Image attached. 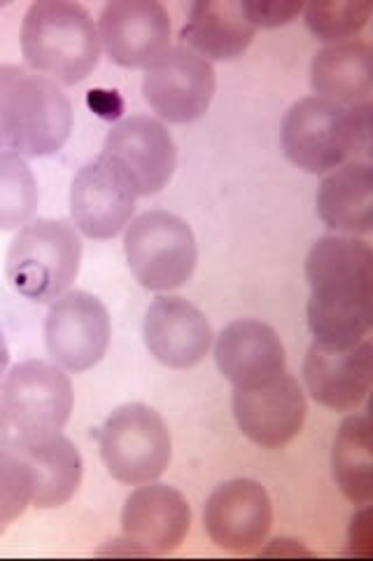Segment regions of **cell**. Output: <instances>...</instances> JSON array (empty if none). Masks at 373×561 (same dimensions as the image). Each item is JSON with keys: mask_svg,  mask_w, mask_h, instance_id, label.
Returning a JSON list of instances; mask_svg holds the SVG:
<instances>
[{"mask_svg": "<svg viewBox=\"0 0 373 561\" xmlns=\"http://www.w3.org/2000/svg\"><path fill=\"white\" fill-rule=\"evenodd\" d=\"M0 405L16 435L59 433L73 412V383L55 363L24 360L5 377Z\"/></svg>", "mask_w": 373, "mask_h": 561, "instance_id": "obj_8", "label": "cell"}, {"mask_svg": "<svg viewBox=\"0 0 373 561\" xmlns=\"http://www.w3.org/2000/svg\"><path fill=\"white\" fill-rule=\"evenodd\" d=\"M33 478L28 466L12 449H0V536L31 505Z\"/></svg>", "mask_w": 373, "mask_h": 561, "instance_id": "obj_27", "label": "cell"}, {"mask_svg": "<svg viewBox=\"0 0 373 561\" xmlns=\"http://www.w3.org/2000/svg\"><path fill=\"white\" fill-rule=\"evenodd\" d=\"M98 447L105 468L124 484H148L162 478L173 454L166 421L143 402L121 405L105 419Z\"/></svg>", "mask_w": 373, "mask_h": 561, "instance_id": "obj_7", "label": "cell"}, {"mask_svg": "<svg viewBox=\"0 0 373 561\" xmlns=\"http://www.w3.org/2000/svg\"><path fill=\"white\" fill-rule=\"evenodd\" d=\"M255 33L241 0H201L191 5L180 41L206 61H231L253 45Z\"/></svg>", "mask_w": 373, "mask_h": 561, "instance_id": "obj_21", "label": "cell"}, {"mask_svg": "<svg viewBox=\"0 0 373 561\" xmlns=\"http://www.w3.org/2000/svg\"><path fill=\"white\" fill-rule=\"evenodd\" d=\"M101 157L121 173L136 197L162 192L177 167V150L171 131L162 122L145 115L117 122L105 136Z\"/></svg>", "mask_w": 373, "mask_h": 561, "instance_id": "obj_10", "label": "cell"}, {"mask_svg": "<svg viewBox=\"0 0 373 561\" xmlns=\"http://www.w3.org/2000/svg\"><path fill=\"white\" fill-rule=\"evenodd\" d=\"M215 360L220 373L236 386H259L285 373V346L278 332L255 319L229 323L218 337Z\"/></svg>", "mask_w": 373, "mask_h": 561, "instance_id": "obj_20", "label": "cell"}, {"mask_svg": "<svg viewBox=\"0 0 373 561\" xmlns=\"http://www.w3.org/2000/svg\"><path fill=\"white\" fill-rule=\"evenodd\" d=\"M203 526L215 546L231 552H253L273 526L271 499L255 480H229L208 496Z\"/></svg>", "mask_w": 373, "mask_h": 561, "instance_id": "obj_13", "label": "cell"}, {"mask_svg": "<svg viewBox=\"0 0 373 561\" xmlns=\"http://www.w3.org/2000/svg\"><path fill=\"white\" fill-rule=\"evenodd\" d=\"M40 192L24 157L0 150V230H20L38 208Z\"/></svg>", "mask_w": 373, "mask_h": 561, "instance_id": "obj_25", "label": "cell"}, {"mask_svg": "<svg viewBox=\"0 0 373 561\" xmlns=\"http://www.w3.org/2000/svg\"><path fill=\"white\" fill-rule=\"evenodd\" d=\"M82 241L68 220L26 222L8 251L12 288L33 302H55L78 278Z\"/></svg>", "mask_w": 373, "mask_h": 561, "instance_id": "obj_5", "label": "cell"}, {"mask_svg": "<svg viewBox=\"0 0 373 561\" xmlns=\"http://www.w3.org/2000/svg\"><path fill=\"white\" fill-rule=\"evenodd\" d=\"M73 129V105L24 66H0V150L24 157L59 152Z\"/></svg>", "mask_w": 373, "mask_h": 561, "instance_id": "obj_2", "label": "cell"}, {"mask_svg": "<svg viewBox=\"0 0 373 561\" xmlns=\"http://www.w3.org/2000/svg\"><path fill=\"white\" fill-rule=\"evenodd\" d=\"M98 28L105 51L121 68H148L171 43V16L156 0H113Z\"/></svg>", "mask_w": 373, "mask_h": 561, "instance_id": "obj_14", "label": "cell"}, {"mask_svg": "<svg viewBox=\"0 0 373 561\" xmlns=\"http://www.w3.org/2000/svg\"><path fill=\"white\" fill-rule=\"evenodd\" d=\"M371 245L354 237H319L306 257L308 328L317 344L350 348L371 330Z\"/></svg>", "mask_w": 373, "mask_h": 561, "instance_id": "obj_1", "label": "cell"}, {"mask_svg": "<svg viewBox=\"0 0 373 561\" xmlns=\"http://www.w3.org/2000/svg\"><path fill=\"white\" fill-rule=\"evenodd\" d=\"M306 412V396L296 377L288 373L234 391V416L241 433L266 449L292 443L304 428Z\"/></svg>", "mask_w": 373, "mask_h": 561, "instance_id": "obj_12", "label": "cell"}, {"mask_svg": "<svg viewBox=\"0 0 373 561\" xmlns=\"http://www.w3.org/2000/svg\"><path fill=\"white\" fill-rule=\"evenodd\" d=\"M371 12V3H313L306 8V26L317 41L339 45L364 31Z\"/></svg>", "mask_w": 373, "mask_h": 561, "instance_id": "obj_26", "label": "cell"}, {"mask_svg": "<svg viewBox=\"0 0 373 561\" xmlns=\"http://www.w3.org/2000/svg\"><path fill=\"white\" fill-rule=\"evenodd\" d=\"M191 511L180 491L168 484L136 489L124 503L121 531L136 554H166L180 548Z\"/></svg>", "mask_w": 373, "mask_h": 561, "instance_id": "obj_15", "label": "cell"}, {"mask_svg": "<svg viewBox=\"0 0 373 561\" xmlns=\"http://www.w3.org/2000/svg\"><path fill=\"white\" fill-rule=\"evenodd\" d=\"M371 47L360 41L319 49L311 64L315 96L339 105L371 103Z\"/></svg>", "mask_w": 373, "mask_h": 561, "instance_id": "obj_23", "label": "cell"}, {"mask_svg": "<svg viewBox=\"0 0 373 561\" xmlns=\"http://www.w3.org/2000/svg\"><path fill=\"white\" fill-rule=\"evenodd\" d=\"M143 337L159 363L173 370H187L206 360L212 328L201 309L185 297H156L145 313Z\"/></svg>", "mask_w": 373, "mask_h": 561, "instance_id": "obj_18", "label": "cell"}, {"mask_svg": "<svg viewBox=\"0 0 373 561\" xmlns=\"http://www.w3.org/2000/svg\"><path fill=\"white\" fill-rule=\"evenodd\" d=\"M241 5L255 28L285 26L304 12L301 3H282V0H241Z\"/></svg>", "mask_w": 373, "mask_h": 561, "instance_id": "obj_28", "label": "cell"}, {"mask_svg": "<svg viewBox=\"0 0 373 561\" xmlns=\"http://www.w3.org/2000/svg\"><path fill=\"white\" fill-rule=\"evenodd\" d=\"M124 253L138 284L154 293L183 288L199 262L191 227L168 210L138 216L124 237Z\"/></svg>", "mask_w": 373, "mask_h": 561, "instance_id": "obj_6", "label": "cell"}, {"mask_svg": "<svg viewBox=\"0 0 373 561\" xmlns=\"http://www.w3.org/2000/svg\"><path fill=\"white\" fill-rule=\"evenodd\" d=\"M215 90V68L185 45L168 47L145 68L143 76L145 101L171 125H187L203 117Z\"/></svg>", "mask_w": 373, "mask_h": 561, "instance_id": "obj_9", "label": "cell"}, {"mask_svg": "<svg viewBox=\"0 0 373 561\" xmlns=\"http://www.w3.org/2000/svg\"><path fill=\"white\" fill-rule=\"evenodd\" d=\"M22 55L33 73L51 82H82L101 59V38L92 14L68 0H38L24 16Z\"/></svg>", "mask_w": 373, "mask_h": 561, "instance_id": "obj_3", "label": "cell"}, {"mask_svg": "<svg viewBox=\"0 0 373 561\" xmlns=\"http://www.w3.org/2000/svg\"><path fill=\"white\" fill-rule=\"evenodd\" d=\"M288 160L308 173H327L371 148V103L339 105L317 96L296 101L280 127Z\"/></svg>", "mask_w": 373, "mask_h": 561, "instance_id": "obj_4", "label": "cell"}, {"mask_svg": "<svg viewBox=\"0 0 373 561\" xmlns=\"http://www.w3.org/2000/svg\"><path fill=\"white\" fill-rule=\"evenodd\" d=\"M133 210V190L105 157H98L75 175L70 187V214L84 237H117L131 222Z\"/></svg>", "mask_w": 373, "mask_h": 561, "instance_id": "obj_16", "label": "cell"}, {"mask_svg": "<svg viewBox=\"0 0 373 561\" xmlns=\"http://www.w3.org/2000/svg\"><path fill=\"white\" fill-rule=\"evenodd\" d=\"M8 363H10V348H8V344H5L3 332H0V377L5 375Z\"/></svg>", "mask_w": 373, "mask_h": 561, "instance_id": "obj_30", "label": "cell"}, {"mask_svg": "<svg viewBox=\"0 0 373 561\" xmlns=\"http://www.w3.org/2000/svg\"><path fill=\"white\" fill-rule=\"evenodd\" d=\"M369 416L350 414L331 449V472L348 501L369 505L373 501V459H371V433Z\"/></svg>", "mask_w": 373, "mask_h": 561, "instance_id": "obj_24", "label": "cell"}, {"mask_svg": "<svg viewBox=\"0 0 373 561\" xmlns=\"http://www.w3.org/2000/svg\"><path fill=\"white\" fill-rule=\"evenodd\" d=\"M12 440V426H10V419L3 410V405H0V449H5Z\"/></svg>", "mask_w": 373, "mask_h": 561, "instance_id": "obj_29", "label": "cell"}, {"mask_svg": "<svg viewBox=\"0 0 373 561\" xmlns=\"http://www.w3.org/2000/svg\"><path fill=\"white\" fill-rule=\"evenodd\" d=\"M371 358L373 346L369 340L350 348H331L313 342L304 360V379L311 398L336 412H354L371 391Z\"/></svg>", "mask_w": 373, "mask_h": 561, "instance_id": "obj_17", "label": "cell"}, {"mask_svg": "<svg viewBox=\"0 0 373 561\" xmlns=\"http://www.w3.org/2000/svg\"><path fill=\"white\" fill-rule=\"evenodd\" d=\"M49 356L63 370L84 373L98 365L110 344V316L105 305L84 290L63 293L45 319Z\"/></svg>", "mask_w": 373, "mask_h": 561, "instance_id": "obj_11", "label": "cell"}, {"mask_svg": "<svg viewBox=\"0 0 373 561\" xmlns=\"http://www.w3.org/2000/svg\"><path fill=\"white\" fill-rule=\"evenodd\" d=\"M317 216L334 232L369 234L373 230V167L346 162L317 187Z\"/></svg>", "mask_w": 373, "mask_h": 561, "instance_id": "obj_22", "label": "cell"}, {"mask_svg": "<svg viewBox=\"0 0 373 561\" xmlns=\"http://www.w3.org/2000/svg\"><path fill=\"white\" fill-rule=\"evenodd\" d=\"M8 449L20 456L31 470V505L49 511V507L66 505L75 496L82 482V456L61 431L26 437L16 435Z\"/></svg>", "mask_w": 373, "mask_h": 561, "instance_id": "obj_19", "label": "cell"}]
</instances>
